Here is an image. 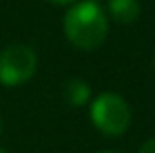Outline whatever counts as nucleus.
<instances>
[{"mask_svg": "<svg viewBox=\"0 0 155 153\" xmlns=\"http://www.w3.org/2000/svg\"><path fill=\"white\" fill-rule=\"evenodd\" d=\"M63 32L80 51H94L107 40L109 17L97 0H78L63 17Z\"/></svg>", "mask_w": 155, "mask_h": 153, "instance_id": "obj_1", "label": "nucleus"}, {"mask_svg": "<svg viewBox=\"0 0 155 153\" xmlns=\"http://www.w3.org/2000/svg\"><path fill=\"white\" fill-rule=\"evenodd\" d=\"M90 120L97 130L107 136H120L132 122V109L117 92H103L90 105Z\"/></svg>", "mask_w": 155, "mask_h": 153, "instance_id": "obj_2", "label": "nucleus"}, {"mask_svg": "<svg viewBox=\"0 0 155 153\" xmlns=\"http://www.w3.org/2000/svg\"><path fill=\"white\" fill-rule=\"evenodd\" d=\"M38 69V55L27 44H8L0 51V84L21 86L29 82Z\"/></svg>", "mask_w": 155, "mask_h": 153, "instance_id": "obj_3", "label": "nucleus"}, {"mask_svg": "<svg viewBox=\"0 0 155 153\" xmlns=\"http://www.w3.org/2000/svg\"><path fill=\"white\" fill-rule=\"evenodd\" d=\"M107 17L113 21L130 25L140 17V2L138 0H107Z\"/></svg>", "mask_w": 155, "mask_h": 153, "instance_id": "obj_4", "label": "nucleus"}, {"mask_svg": "<svg viewBox=\"0 0 155 153\" xmlns=\"http://www.w3.org/2000/svg\"><path fill=\"white\" fill-rule=\"evenodd\" d=\"M63 97L71 107H82L90 101V86L82 78H71L63 86Z\"/></svg>", "mask_w": 155, "mask_h": 153, "instance_id": "obj_5", "label": "nucleus"}, {"mask_svg": "<svg viewBox=\"0 0 155 153\" xmlns=\"http://www.w3.org/2000/svg\"><path fill=\"white\" fill-rule=\"evenodd\" d=\"M138 153H155V138H149L147 143H143V147L138 149Z\"/></svg>", "mask_w": 155, "mask_h": 153, "instance_id": "obj_6", "label": "nucleus"}, {"mask_svg": "<svg viewBox=\"0 0 155 153\" xmlns=\"http://www.w3.org/2000/svg\"><path fill=\"white\" fill-rule=\"evenodd\" d=\"M48 2H54V4H74L78 0H48Z\"/></svg>", "mask_w": 155, "mask_h": 153, "instance_id": "obj_7", "label": "nucleus"}, {"mask_svg": "<svg viewBox=\"0 0 155 153\" xmlns=\"http://www.w3.org/2000/svg\"><path fill=\"white\" fill-rule=\"evenodd\" d=\"M99 153H120V151H99Z\"/></svg>", "mask_w": 155, "mask_h": 153, "instance_id": "obj_8", "label": "nucleus"}, {"mask_svg": "<svg viewBox=\"0 0 155 153\" xmlns=\"http://www.w3.org/2000/svg\"><path fill=\"white\" fill-rule=\"evenodd\" d=\"M153 67H155V57H153Z\"/></svg>", "mask_w": 155, "mask_h": 153, "instance_id": "obj_9", "label": "nucleus"}, {"mask_svg": "<svg viewBox=\"0 0 155 153\" xmlns=\"http://www.w3.org/2000/svg\"><path fill=\"white\" fill-rule=\"evenodd\" d=\"M0 128H2V120H0Z\"/></svg>", "mask_w": 155, "mask_h": 153, "instance_id": "obj_10", "label": "nucleus"}, {"mask_svg": "<svg viewBox=\"0 0 155 153\" xmlns=\"http://www.w3.org/2000/svg\"><path fill=\"white\" fill-rule=\"evenodd\" d=\"M0 153H6V151H2V149H0Z\"/></svg>", "mask_w": 155, "mask_h": 153, "instance_id": "obj_11", "label": "nucleus"}]
</instances>
